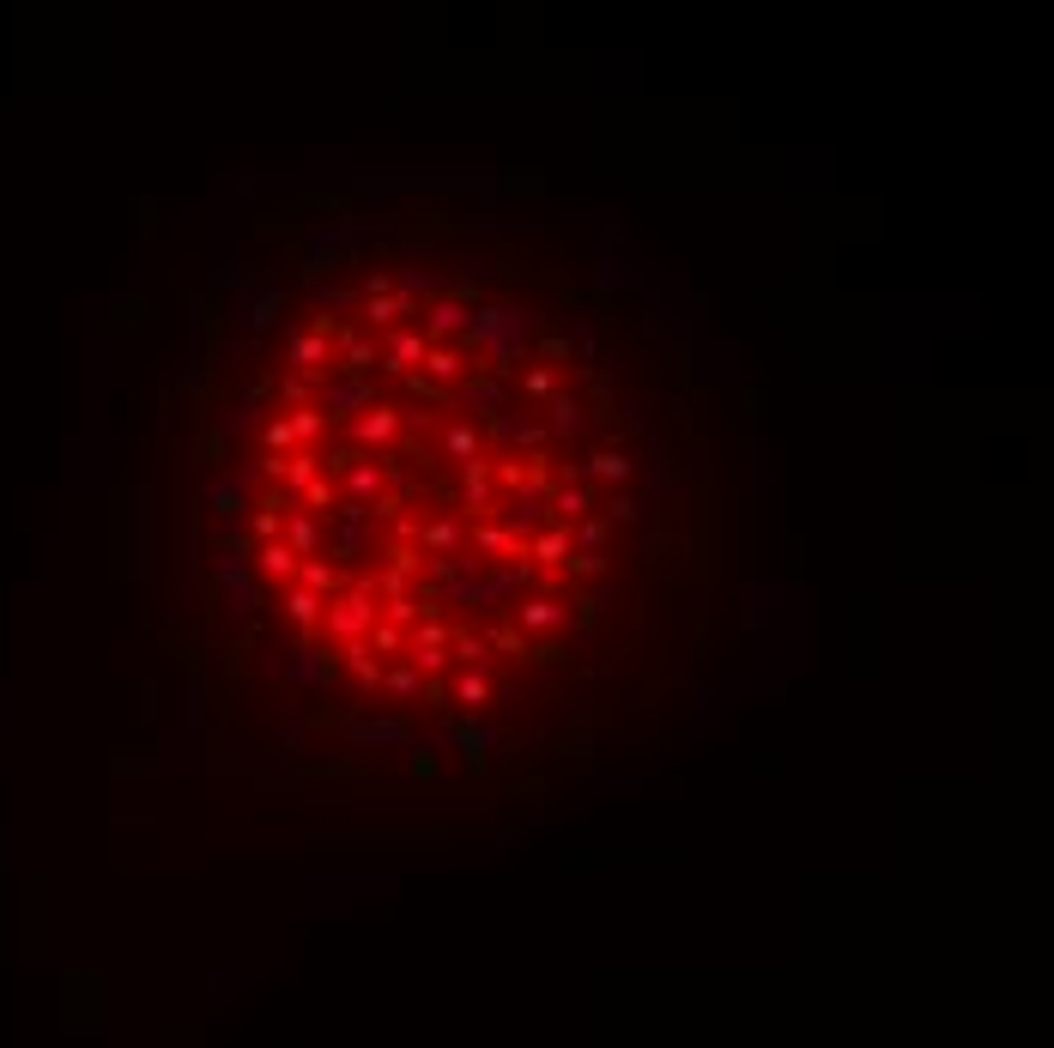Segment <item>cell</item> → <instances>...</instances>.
<instances>
[{
	"mask_svg": "<svg viewBox=\"0 0 1054 1048\" xmlns=\"http://www.w3.org/2000/svg\"><path fill=\"white\" fill-rule=\"evenodd\" d=\"M534 322L540 315L521 310V303H479V310H473L467 340L485 352V370H491L497 382L521 364V352H528V340H534Z\"/></svg>",
	"mask_w": 1054,
	"mask_h": 1048,
	"instance_id": "1",
	"label": "cell"
},
{
	"mask_svg": "<svg viewBox=\"0 0 1054 1048\" xmlns=\"http://www.w3.org/2000/svg\"><path fill=\"white\" fill-rule=\"evenodd\" d=\"M382 625V594L370 577H358V589H346L339 601H327V618H322V637L327 649H346V642H370V630Z\"/></svg>",
	"mask_w": 1054,
	"mask_h": 1048,
	"instance_id": "2",
	"label": "cell"
},
{
	"mask_svg": "<svg viewBox=\"0 0 1054 1048\" xmlns=\"http://www.w3.org/2000/svg\"><path fill=\"white\" fill-rule=\"evenodd\" d=\"M327 436H334V431H327ZM339 443L364 449V455H389V449L406 443V407H401V400H382V407L364 412V419L339 424Z\"/></svg>",
	"mask_w": 1054,
	"mask_h": 1048,
	"instance_id": "3",
	"label": "cell"
},
{
	"mask_svg": "<svg viewBox=\"0 0 1054 1048\" xmlns=\"http://www.w3.org/2000/svg\"><path fill=\"white\" fill-rule=\"evenodd\" d=\"M406 661H413L425 679H449V661H455V630H449L443 618L430 613L425 625L406 637Z\"/></svg>",
	"mask_w": 1054,
	"mask_h": 1048,
	"instance_id": "4",
	"label": "cell"
},
{
	"mask_svg": "<svg viewBox=\"0 0 1054 1048\" xmlns=\"http://www.w3.org/2000/svg\"><path fill=\"white\" fill-rule=\"evenodd\" d=\"M437 740L467 752L473 776H485V764H491V752H497V727H491V721H485V715H461V709H449V715H443V734H437ZM437 740H430V746H437Z\"/></svg>",
	"mask_w": 1054,
	"mask_h": 1048,
	"instance_id": "5",
	"label": "cell"
},
{
	"mask_svg": "<svg viewBox=\"0 0 1054 1048\" xmlns=\"http://www.w3.org/2000/svg\"><path fill=\"white\" fill-rule=\"evenodd\" d=\"M334 358H339L334 334L310 322V328L286 334V352H279V364H286L291 376H327V370H334Z\"/></svg>",
	"mask_w": 1054,
	"mask_h": 1048,
	"instance_id": "6",
	"label": "cell"
},
{
	"mask_svg": "<svg viewBox=\"0 0 1054 1048\" xmlns=\"http://www.w3.org/2000/svg\"><path fill=\"white\" fill-rule=\"evenodd\" d=\"M485 436H491V455H521L534 461L540 449H546V419H521V412H497L491 424H485Z\"/></svg>",
	"mask_w": 1054,
	"mask_h": 1048,
	"instance_id": "7",
	"label": "cell"
},
{
	"mask_svg": "<svg viewBox=\"0 0 1054 1048\" xmlns=\"http://www.w3.org/2000/svg\"><path fill=\"white\" fill-rule=\"evenodd\" d=\"M334 727L351 740V746H377V752H413V746H418V740H413V727H406L401 715H370V721L339 715Z\"/></svg>",
	"mask_w": 1054,
	"mask_h": 1048,
	"instance_id": "8",
	"label": "cell"
},
{
	"mask_svg": "<svg viewBox=\"0 0 1054 1048\" xmlns=\"http://www.w3.org/2000/svg\"><path fill=\"white\" fill-rule=\"evenodd\" d=\"M425 358H430L425 328H394V334H382V370H377V376L406 382V376H418V370H425Z\"/></svg>",
	"mask_w": 1054,
	"mask_h": 1048,
	"instance_id": "9",
	"label": "cell"
},
{
	"mask_svg": "<svg viewBox=\"0 0 1054 1048\" xmlns=\"http://www.w3.org/2000/svg\"><path fill=\"white\" fill-rule=\"evenodd\" d=\"M497 522L509 527V534L528 546L534 534H546L558 515H552V491H516V498H503V510H497Z\"/></svg>",
	"mask_w": 1054,
	"mask_h": 1048,
	"instance_id": "10",
	"label": "cell"
},
{
	"mask_svg": "<svg viewBox=\"0 0 1054 1048\" xmlns=\"http://www.w3.org/2000/svg\"><path fill=\"white\" fill-rule=\"evenodd\" d=\"M418 322H425V340H430V346H455L461 334L473 328V310L455 298V291H449V298L425 303V315H418Z\"/></svg>",
	"mask_w": 1054,
	"mask_h": 1048,
	"instance_id": "11",
	"label": "cell"
},
{
	"mask_svg": "<svg viewBox=\"0 0 1054 1048\" xmlns=\"http://www.w3.org/2000/svg\"><path fill=\"white\" fill-rule=\"evenodd\" d=\"M413 546L425 551V558H455V551H467V515H425Z\"/></svg>",
	"mask_w": 1054,
	"mask_h": 1048,
	"instance_id": "12",
	"label": "cell"
},
{
	"mask_svg": "<svg viewBox=\"0 0 1054 1048\" xmlns=\"http://www.w3.org/2000/svg\"><path fill=\"white\" fill-rule=\"evenodd\" d=\"M455 407L467 412V419H485L491 424L497 412H509V394H503V382L491 376V370H473L467 382H461V394H455Z\"/></svg>",
	"mask_w": 1054,
	"mask_h": 1048,
	"instance_id": "13",
	"label": "cell"
},
{
	"mask_svg": "<svg viewBox=\"0 0 1054 1048\" xmlns=\"http://www.w3.org/2000/svg\"><path fill=\"white\" fill-rule=\"evenodd\" d=\"M437 449H443V461H455V467L491 461V436H485V424H473V419H449L443 436H437Z\"/></svg>",
	"mask_w": 1054,
	"mask_h": 1048,
	"instance_id": "14",
	"label": "cell"
},
{
	"mask_svg": "<svg viewBox=\"0 0 1054 1048\" xmlns=\"http://www.w3.org/2000/svg\"><path fill=\"white\" fill-rule=\"evenodd\" d=\"M564 625H570V613H564L558 594H521V601H516V630L528 642L552 637V630H564Z\"/></svg>",
	"mask_w": 1054,
	"mask_h": 1048,
	"instance_id": "15",
	"label": "cell"
},
{
	"mask_svg": "<svg viewBox=\"0 0 1054 1048\" xmlns=\"http://www.w3.org/2000/svg\"><path fill=\"white\" fill-rule=\"evenodd\" d=\"M413 315H425V303L401 298V291H389V298H364V303H358V322H364L370 334H394V328H406Z\"/></svg>",
	"mask_w": 1054,
	"mask_h": 1048,
	"instance_id": "16",
	"label": "cell"
},
{
	"mask_svg": "<svg viewBox=\"0 0 1054 1048\" xmlns=\"http://www.w3.org/2000/svg\"><path fill=\"white\" fill-rule=\"evenodd\" d=\"M339 673H346V679L358 685L364 697H377L382 679H389V667L377 661V649H370V642H346V649H339Z\"/></svg>",
	"mask_w": 1054,
	"mask_h": 1048,
	"instance_id": "17",
	"label": "cell"
},
{
	"mask_svg": "<svg viewBox=\"0 0 1054 1048\" xmlns=\"http://www.w3.org/2000/svg\"><path fill=\"white\" fill-rule=\"evenodd\" d=\"M449 697H455L461 715H485V709L497 703V673H467V667H455V679H449Z\"/></svg>",
	"mask_w": 1054,
	"mask_h": 1048,
	"instance_id": "18",
	"label": "cell"
},
{
	"mask_svg": "<svg viewBox=\"0 0 1054 1048\" xmlns=\"http://www.w3.org/2000/svg\"><path fill=\"white\" fill-rule=\"evenodd\" d=\"M467 546L479 551L485 563H509V558H521V551H528L503 522H467Z\"/></svg>",
	"mask_w": 1054,
	"mask_h": 1048,
	"instance_id": "19",
	"label": "cell"
},
{
	"mask_svg": "<svg viewBox=\"0 0 1054 1048\" xmlns=\"http://www.w3.org/2000/svg\"><path fill=\"white\" fill-rule=\"evenodd\" d=\"M570 551H576V527H564V522H552L546 534L528 539V558H534L546 577H558L564 563H570Z\"/></svg>",
	"mask_w": 1054,
	"mask_h": 1048,
	"instance_id": "20",
	"label": "cell"
},
{
	"mask_svg": "<svg viewBox=\"0 0 1054 1048\" xmlns=\"http://www.w3.org/2000/svg\"><path fill=\"white\" fill-rule=\"evenodd\" d=\"M425 376L437 382V388L461 394V382L473 376V364H467V352H461V346H430V358H425Z\"/></svg>",
	"mask_w": 1054,
	"mask_h": 1048,
	"instance_id": "21",
	"label": "cell"
},
{
	"mask_svg": "<svg viewBox=\"0 0 1054 1048\" xmlns=\"http://www.w3.org/2000/svg\"><path fill=\"white\" fill-rule=\"evenodd\" d=\"M588 479H600V486H630L637 479V461L625 455V449H594V455L582 461Z\"/></svg>",
	"mask_w": 1054,
	"mask_h": 1048,
	"instance_id": "22",
	"label": "cell"
},
{
	"mask_svg": "<svg viewBox=\"0 0 1054 1048\" xmlns=\"http://www.w3.org/2000/svg\"><path fill=\"white\" fill-rule=\"evenodd\" d=\"M546 431H552V436H564V443H576V436L588 431V412H582V400H576L570 388H564L558 400L546 407Z\"/></svg>",
	"mask_w": 1054,
	"mask_h": 1048,
	"instance_id": "23",
	"label": "cell"
},
{
	"mask_svg": "<svg viewBox=\"0 0 1054 1048\" xmlns=\"http://www.w3.org/2000/svg\"><path fill=\"white\" fill-rule=\"evenodd\" d=\"M552 515H558L564 527H582L588 515H600L594 510V491H588V486H552Z\"/></svg>",
	"mask_w": 1054,
	"mask_h": 1048,
	"instance_id": "24",
	"label": "cell"
},
{
	"mask_svg": "<svg viewBox=\"0 0 1054 1048\" xmlns=\"http://www.w3.org/2000/svg\"><path fill=\"white\" fill-rule=\"evenodd\" d=\"M558 394H564V382H558V370H552V364H528V370H521V400H528V407L546 412Z\"/></svg>",
	"mask_w": 1054,
	"mask_h": 1048,
	"instance_id": "25",
	"label": "cell"
},
{
	"mask_svg": "<svg viewBox=\"0 0 1054 1048\" xmlns=\"http://www.w3.org/2000/svg\"><path fill=\"white\" fill-rule=\"evenodd\" d=\"M455 661H461L467 673H497L491 637H479V630H455Z\"/></svg>",
	"mask_w": 1054,
	"mask_h": 1048,
	"instance_id": "26",
	"label": "cell"
},
{
	"mask_svg": "<svg viewBox=\"0 0 1054 1048\" xmlns=\"http://www.w3.org/2000/svg\"><path fill=\"white\" fill-rule=\"evenodd\" d=\"M382 691H389V697H401V703H418V697H425V673H418L413 661H394V667H389V679H382Z\"/></svg>",
	"mask_w": 1054,
	"mask_h": 1048,
	"instance_id": "27",
	"label": "cell"
},
{
	"mask_svg": "<svg viewBox=\"0 0 1054 1048\" xmlns=\"http://www.w3.org/2000/svg\"><path fill=\"white\" fill-rule=\"evenodd\" d=\"M406 400H413V407H455V394L437 388L425 370H418V376H406Z\"/></svg>",
	"mask_w": 1054,
	"mask_h": 1048,
	"instance_id": "28",
	"label": "cell"
},
{
	"mask_svg": "<svg viewBox=\"0 0 1054 1048\" xmlns=\"http://www.w3.org/2000/svg\"><path fill=\"white\" fill-rule=\"evenodd\" d=\"M606 534H612L606 515H588V522L576 527V551H606Z\"/></svg>",
	"mask_w": 1054,
	"mask_h": 1048,
	"instance_id": "29",
	"label": "cell"
},
{
	"mask_svg": "<svg viewBox=\"0 0 1054 1048\" xmlns=\"http://www.w3.org/2000/svg\"><path fill=\"white\" fill-rule=\"evenodd\" d=\"M570 577H588V582H600L606 577V551H570V563H564Z\"/></svg>",
	"mask_w": 1054,
	"mask_h": 1048,
	"instance_id": "30",
	"label": "cell"
},
{
	"mask_svg": "<svg viewBox=\"0 0 1054 1048\" xmlns=\"http://www.w3.org/2000/svg\"><path fill=\"white\" fill-rule=\"evenodd\" d=\"M600 515H606V522H637V498H630V491H612Z\"/></svg>",
	"mask_w": 1054,
	"mask_h": 1048,
	"instance_id": "31",
	"label": "cell"
},
{
	"mask_svg": "<svg viewBox=\"0 0 1054 1048\" xmlns=\"http://www.w3.org/2000/svg\"><path fill=\"white\" fill-rule=\"evenodd\" d=\"M540 358H546V364H564V358H570V346H564V340H546V346H540Z\"/></svg>",
	"mask_w": 1054,
	"mask_h": 1048,
	"instance_id": "32",
	"label": "cell"
},
{
	"mask_svg": "<svg viewBox=\"0 0 1054 1048\" xmlns=\"http://www.w3.org/2000/svg\"><path fill=\"white\" fill-rule=\"evenodd\" d=\"M582 606H588V618H594V613H600V606H606V589H600V582H594V589H588V594H582Z\"/></svg>",
	"mask_w": 1054,
	"mask_h": 1048,
	"instance_id": "33",
	"label": "cell"
}]
</instances>
